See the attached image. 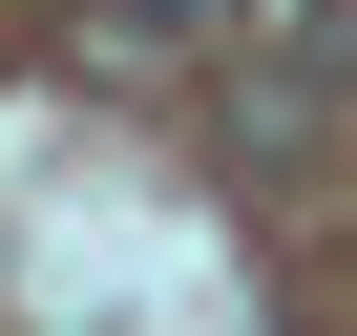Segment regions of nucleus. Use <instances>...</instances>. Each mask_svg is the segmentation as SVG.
Here are the masks:
<instances>
[{"label":"nucleus","mask_w":357,"mask_h":336,"mask_svg":"<svg viewBox=\"0 0 357 336\" xmlns=\"http://www.w3.org/2000/svg\"><path fill=\"white\" fill-rule=\"evenodd\" d=\"M336 84H357V0H315V22H294V63L252 84V168H273V147H315V105H336Z\"/></svg>","instance_id":"1"},{"label":"nucleus","mask_w":357,"mask_h":336,"mask_svg":"<svg viewBox=\"0 0 357 336\" xmlns=\"http://www.w3.org/2000/svg\"><path fill=\"white\" fill-rule=\"evenodd\" d=\"M126 22H168V43H211V22H252V0H126Z\"/></svg>","instance_id":"2"}]
</instances>
